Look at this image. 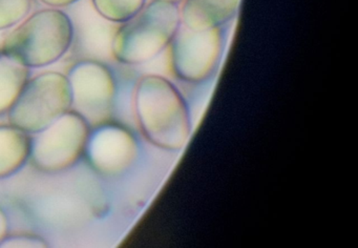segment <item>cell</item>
I'll return each mask as SVG.
<instances>
[{
    "label": "cell",
    "mask_w": 358,
    "mask_h": 248,
    "mask_svg": "<svg viewBox=\"0 0 358 248\" xmlns=\"http://www.w3.org/2000/svg\"><path fill=\"white\" fill-rule=\"evenodd\" d=\"M74 23L66 10L45 8L31 13L0 46L6 55L29 69H43L64 58L74 44Z\"/></svg>",
    "instance_id": "obj_1"
},
{
    "label": "cell",
    "mask_w": 358,
    "mask_h": 248,
    "mask_svg": "<svg viewBox=\"0 0 358 248\" xmlns=\"http://www.w3.org/2000/svg\"><path fill=\"white\" fill-rule=\"evenodd\" d=\"M73 95L66 74L47 71L31 76L8 113L9 124L38 134L72 109Z\"/></svg>",
    "instance_id": "obj_2"
},
{
    "label": "cell",
    "mask_w": 358,
    "mask_h": 248,
    "mask_svg": "<svg viewBox=\"0 0 358 248\" xmlns=\"http://www.w3.org/2000/svg\"><path fill=\"white\" fill-rule=\"evenodd\" d=\"M92 126L77 111H69L31 143L33 165L48 174L64 172L78 163L85 155Z\"/></svg>",
    "instance_id": "obj_3"
},
{
    "label": "cell",
    "mask_w": 358,
    "mask_h": 248,
    "mask_svg": "<svg viewBox=\"0 0 358 248\" xmlns=\"http://www.w3.org/2000/svg\"><path fill=\"white\" fill-rule=\"evenodd\" d=\"M73 95V111L80 113L92 128L106 123L116 102V78L101 60L80 59L66 74Z\"/></svg>",
    "instance_id": "obj_4"
},
{
    "label": "cell",
    "mask_w": 358,
    "mask_h": 248,
    "mask_svg": "<svg viewBox=\"0 0 358 248\" xmlns=\"http://www.w3.org/2000/svg\"><path fill=\"white\" fill-rule=\"evenodd\" d=\"M135 153L133 136L122 126L106 122L92 128L83 156L98 174L116 177L129 168Z\"/></svg>",
    "instance_id": "obj_5"
},
{
    "label": "cell",
    "mask_w": 358,
    "mask_h": 248,
    "mask_svg": "<svg viewBox=\"0 0 358 248\" xmlns=\"http://www.w3.org/2000/svg\"><path fill=\"white\" fill-rule=\"evenodd\" d=\"M160 8L161 0H157L119 27L110 48L116 60L125 64H137L150 59L158 50L160 35L157 22Z\"/></svg>",
    "instance_id": "obj_6"
},
{
    "label": "cell",
    "mask_w": 358,
    "mask_h": 248,
    "mask_svg": "<svg viewBox=\"0 0 358 248\" xmlns=\"http://www.w3.org/2000/svg\"><path fill=\"white\" fill-rule=\"evenodd\" d=\"M32 137L8 124L0 125V180L20 172L30 160Z\"/></svg>",
    "instance_id": "obj_7"
},
{
    "label": "cell",
    "mask_w": 358,
    "mask_h": 248,
    "mask_svg": "<svg viewBox=\"0 0 358 248\" xmlns=\"http://www.w3.org/2000/svg\"><path fill=\"white\" fill-rule=\"evenodd\" d=\"M31 76V69L0 54V117L8 115Z\"/></svg>",
    "instance_id": "obj_8"
},
{
    "label": "cell",
    "mask_w": 358,
    "mask_h": 248,
    "mask_svg": "<svg viewBox=\"0 0 358 248\" xmlns=\"http://www.w3.org/2000/svg\"><path fill=\"white\" fill-rule=\"evenodd\" d=\"M146 0H91L99 16L112 23H124L145 6Z\"/></svg>",
    "instance_id": "obj_9"
},
{
    "label": "cell",
    "mask_w": 358,
    "mask_h": 248,
    "mask_svg": "<svg viewBox=\"0 0 358 248\" xmlns=\"http://www.w3.org/2000/svg\"><path fill=\"white\" fill-rule=\"evenodd\" d=\"M35 0H0V32L13 29L33 12Z\"/></svg>",
    "instance_id": "obj_10"
},
{
    "label": "cell",
    "mask_w": 358,
    "mask_h": 248,
    "mask_svg": "<svg viewBox=\"0 0 358 248\" xmlns=\"http://www.w3.org/2000/svg\"><path fill=\"white\" fill-rule=\"evenodd\" d=\"M41 4H45L48 8H69L70 6H74L80 0H38Z\"/></svg>",
    "instance_id": "obj_11"
},
{
    "label": "cell",
    "mask_w": 358,
    "mask_h": 248,
    "mask_svg": "<svg viewBox=\"0 0 358 248\" xmlns=\"http://www.w3.org/2000/svg\"><path fill=\"white\" fill-rule=\"evenodd\" d=\"M9 231V221L7 214L0 208V244L5 242Z\"/></svg>",
    "instance_id": "obj_12"
}]
</instances>
